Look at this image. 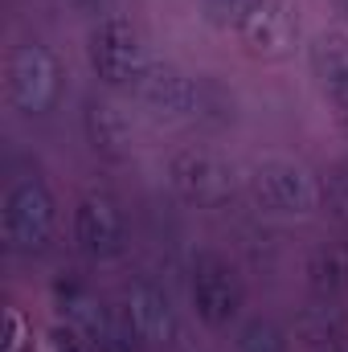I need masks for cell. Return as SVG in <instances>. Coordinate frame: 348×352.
<instances>
[{
    "label": "cell",
    "mask_w": 348,
    "mask_h": 352,
    "mask_svg": "<svg viewBox=\"0 0 348 352\" xmlns=\"http://www.w3.org/2000/svg\"><path fill=\"white\" fill-rule=\"evenodd\" d=\"M74 242L94 263H107V258L123 254L127 221H123V209L107 192H90V197L78 201V209H74Z\"/></svg>",
    "instance_id": "obj_10"
},
{
    "label": "cell",
    "mask_w": 348,
    "mask_h": 352,
    "mask_svg": "<svg viewBox=\"0 0 348 352\" xmlns=\"http://www.w3.org/2000/svg\"><path fill=\"white\" fill-rule=\"evenodd\" d=\"M50 352H87L78 340V328H54L50 332Z\"/></svg>",
    "instance_id": "obj_17"
},
{
    "label": "cell",
    "mask_w": 348,
    "mask_h": 352,
    "mask_svg": "<svg viewBox=\"0 0 348 352\" xmlns=\"http://www.w3.org/2000/svg\"><path fill=\"white\" fill-rule=\"evenodd\" d=\"M168 184L180 201L197 209H221L234 201V173L226 160L201 148H184L168 160Z\"/></svg>",
    "instance_id": "obj_6"
},
{
    "label": "cell",
    "mask_w": 348,
    "mask_h": 352,
    "mask_svg": "<svg viewBox=\"0 0 348 352\" xmlns=\"http://www.w3.org/2000/svg\"><path fill=\"white\" fill-rule=\"evenodd\" d=\"M246 188H250V201L259 205L262 213H274V217H307L324 201L320 180L307 173L303 164L283 160V156L259 160L246 173Z\"/></svg>",
    "instance_id": "obj_4"
},
{
    "label": "cell",
    "mask_w": 348,
    "mask_h": 352,
    "mask_svg": "<svg viewBox=\"0 0 348 352\" xmlns=\"http://www.w3.org/2000/svg\"><path fill=\"white\" fill-rule=\"evenodd\" d=\"M21 349V320L8 311V336H4V352H17Z\"/></svg>",
    "instance_id": "obj_18"
},
{
    "label": "cell",
    "mask_w": 348,
    "mask_h": 352,
    "mask_svg": "<svg viewBox=\"0 0 348 352\" xmlns=\"http://www.w3.org/2000/svg\"><path fill=\"white\" fill-rule=\"evenodd\" d=\"M87 58L90 70L102 87L111 90H135V82L144 78L152 54L140 37V29L127 16H102L87 37Z\"/></svg>",
    "instance_id": "obj_3"
},
{
    "label": "cell",
    "mask_w": 348,
    "mask_h": 352,
    "mask_svg": "<svg viewBox=\"0 0 348 352\" xmlns=\"http://www.w3.org/2000/svg\"><path fill=\"white\" fill-rule=\"evenodd\" d=\"M0 230H4V246L12 254H41V250H50V242L58 234V201H54L50 184L37 180V176L17 180L4 192Z\"/></svg>",
    "instance_id": "obj_2"
},
{
    "label": "cell",
    "mask_w": 348,
    "mask_h": 352,
    "mask_svg": "<svg viewBox=\"0 0 348 352\" xmlns=\"http://www.w3.org/2000/svg\"><path fill=\"white\" fill-rule=\"evenodd\" d=\"M307 66L324 102L332 107L336 127L348 135V33H336V29L316 33L307 45Z\"/></svg>",
    "instance_id": "obj_11"
},
{
    "label": "cell",
    "mask_w": 348,
    "mask_h": 352,
    "mask_svg": "<svg viewBox=\"0 0 348 352\" xmlns=\"http://www.w3.org/2000/svg\"><path fill=\"white\" fill-rule=\"evenodd\" d=\"M324 197L336 213H348V156L328 173V184H324Z\"/></svg>",
    "instance_id": "obj_16"
},
{
    "label": "cell",
    "mask_w": 348,
    "mask_h": 352,
    "mask_svg": "<svg viewBox=\"0 0 348 352\" xmlns=\"http://www.w3.org/2000/svg\"><path fill=\"white\" fill-rule=\"evenodd\" d=\"M62 90H66V70H62V58L41 45V41H21L12 54H8V66H4V94H8V107L25 119H41L50 111H58L62 102Z\"/></svg>",
    "instance_id": "obj_1"
},
{
    "label": "cell",
    "mask_w": 348,
    "mask_h": 352,
    "mask_svg": "<svg viewBox=\"0 0 348 352\" xmlns=\"http://www.w3.org/2000/svg\"><path fill=\"white\" fill-rule=\"evenodd\" d=\"M238 352H287V336H283V328L270 324V320H250V324L242 328Z\"/></svg>",
    "instance_id": "obj_14"
},
{
    "label": "cell",
    "mask_w": 348,
    "mask_h": 352,
    "mask_svg": "<svg viewBox=\"0 0 348 352\" xmlns=\"http://www.w3.org/2000/svg\"><path fill=\"white\" fill-rule=\"evenodd\" d=\"M131 94L164 123H193L201 115V78H193L176 62L152 58Z\"/></svg>",
    "instance_id": "obj_5"
},
{
    "label": "cell",
    "mask_w": 348,
    "mask_h": 352,
    "mask_svg": "<svg viewBox=\"0 0 348 352\" xmlns=\"http://www.w3.org/2000/svg\"><path fill=\"white\" fill-rule=\"evenodd\" d=\"M188 291H193V307H197L201 324H209V328H226L238 316V307H242L238 270L226 263V258H217V254H201L193 263Z\"/></svg>",
    "instance_id": "obj_9"
},
{
    "label": "cell",
    "mask_w": 348,
    "mask_h": 352,
    "mask_svg": "<svg viewBox=\"0 0 348 352\" xmlns=\"http://www.w3.org/2000/svg\"><path fill=\"white\" fill-rule=\"evenodd\" d=\"M83 135H87L90 152L102 160H127L131 156V123L111 98L90 94L83 102Z\"/></svg>",
    "instance_id": "obj_12"
},
{
    "label": "cell",
    "mask_w": 348,
    "mask_h": 352,
    "mask_svg": "<svg viewBox=\"0 0 348 352\" xmlns=\"http://www.w3.org/2000/svg\"><path fill=\"white\" fill-rule=\"evenodd\" d=\"M254 0H201V8H205V21L209 25H217V29H238V21L246 16V8H250Z\"/></svg>",
    "instance_id": "obj_15"
},
{
    "label": "cell",
    "mask_w": 348,
    "mask_h": 352,
    "mask_svg": "<svg viewBox=\"0 0 348 352\" xmlns=\"http://www.w3.org/2000/svg\"><path fill=\"white\" fill-rule=\"evenodd\" d=\"M238 41L250 58L262 62H279L295 50L299 37V16L291 8V0H254L246 8V16L238 21Z\"/></svg>",
    "instance_id": "obj_7"
},
{
    "label": "cell",
    "mask_w": 348,
    "mask_h": 352,
    "mask_svg": "<svg viewBox=\"0 0 348 352\" xmlns=\"http://www.w3.org/2000/svg\"><path fill=\"white\" fill-rule=\"evenodd\" d=\"M74 4H83V8H102L107 0H74Z\"/></svg>",
    "instance_id": "obj_20"
},
{
    "label": "cell",
    "mask_w": 348,
    "mask_h": 352,
    "mask_svg": "<svg viewBox=\"0 0 348 352\" xmlns=\"http://www.w3.org/2000/svg\"><path fill=\"white\" fill-rule=\"evenodd\" d=\"M332 4H336V12L345 16V25H348V0H332Z\"/></svg>",
    "instance_id": "obj_19"
},
{
    "label": "cell",
    "mask_w": 348,
    "mask_h": 352,
    "mask_svg": "<svg viewBox=\"0 0 348 352\" xmlns=\"http://www.w3.org/2000/svg\"><path fill=\"white\" fill-rule=\"evenodd\" d=\"M131 336L140 340V349H173L176 344V307L168 299V291L152 278H140L127 287L123 303H119Z\"/></svg>",
    "instance_id": "obj_8"
},
{
    "label": "cell",
    "mask_w": 348,
    "mask_h": 352,
    "mask_svg": "<svg viewBox=\"0 0 348 352\" xmlns=\"http://www.w3.org/2000/svg\"><path fill=\"white\" fill-rule=\"evenodd\" d=\"M307 283L320 299H340L348 295V242L320 246L307 263Z\"/></svg>",
    "instance_id": "obj_13"
}]
</instances>
